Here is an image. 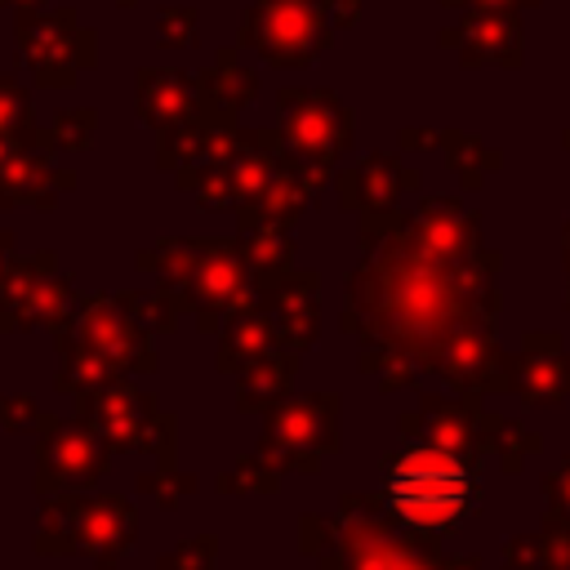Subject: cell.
I'll return each mask as SVG.
<instances>
[{
  "mask_svg": "<svg viewBox=\"0 0 570 570\" xmlns=\"http://www.w3.org/2000/svg\"><path fill=\"white\" fill-rule=\"evenodd\" d=\"M476 499L472 468L445 445H405L383 463V503L410 525L450 530Z\"/></svg>",
  "mask_w": 570,
  "mask_h": 570,
  "instance_id": "1",
  "label": "cell"
},
{
  "mask_svg": "<svg viewBox=\"0 0 570 570\" xmlns=\"http://www.w3.org/2000/svg\"><path fill=\"white\" fill-rule=\"evenodd\" d=\"M245 40L272 62H307L325 49L330 27L321 0H263L245 22Z\"/></svg>",
  "mask_w": 570,
  "mask_h": 570,
  "instance_id": "2",
  "label": "cell"
},
{
  "mask_svg": "<svg viewBox=\"0 0 570 570\" xmlns=\"http://www.w3.org/2000/svg\"><path fill=\"white\" fill-rule=\"evenodd\" d=\"M107 468V454L85 428H53L40 445V472L58 476V485H89Z\"/></svg>",
  "mask_w": 570,
  "mask_h": 570,
  "instance_id": "3",
  "label": "cell"
},
{
  "mask_svg": "<svg viewBox=\"0 0 570 570\" xmlns=\"http://www.w3.org/2000/svg\"><path fill=\"white\" fill-rule=\"evenodd\" d=\"M285 125L307 147L312 156H330L334 147L347 142V111L330 94H307V98H285Z\"/></svg>",
  "mask_w": 570,
  "mask_h": 570,
  "instance_id": "4",
  "label": "cell"
},
{
  "mask_svg": "<svg viewBox=\"0 0 570 570\" xmlns=\"http://www.w3.org/2000/svg\"><path fill=\"white\" fill-rule=\"evenodd\" d=\"M129 539H134V508L120 499H98V503L71 508V534L58 548H89V552L111 557Z\"/></svg>",
  "mask_w": 570,
  "mask_h": 570,
  "instance_id": "5",
  "label": "cell"
},
{
  "mask_svg": "<svg viewBox=\"0 0 570 570\" xmlns=\"http://www.w3.org/2000/svg\"><path fill=\"white\" fill-rule=\"evenodd\" d=\"M334 401L330 396H307L303 405H285L276 414L272 436H263V450H330V428H334Z\"/></svg>",
  "mask_w": 570,
  "mask_h": 570,
  "instance_id": "6",
  "label": "cell"
},
{
  "mask_svg": "<svg viewBox=\"0 0 570 570\" xmlns=\"http://www.w3.org/2000/svg\"><path fill=\"white\" fill-rule=\"evenodd\" d=\"M450 45H463L468 58H499V62H517L521 53V31L508 13H468L459 31L441 36Z\"/></svg>",
  "mask_w": 570,
  "mask_h": 570,
  "instance_id": "7",
  "label": "cell"
},
{
  "mask_svg": "<svg viewBox=\"0 0 570 570\" xmlns=\"http://www.w3.org/2000/svg\"><path fill=\"white\" fill-rule=\"evenodd\" d=\"M138 85H142V89H138V107H142L147 120H156V125H165V129L187 125L200 85H196V89H183V85H191V80L178 76V71H142Z\"/></svg>",
  "mask_w": 570,
  "mask_h": 570,
  "instance_id": "8",
  "label": "cell"
},
{
  "mask_svg": "<svg viewBox=\"0 0 570 570\" xmlns=\"http://www.w3.org/2000/svg\"><path fill=\"white\" fill-rule=\"evenodd\" d=\"M191 267V294H196V303L200 307H227L236 294H240V263L236 258H227L223 249H214L209 245V258H196V263H187Z\"/></svg>",
  "mask_w": 570,
  "mask_h": 570,
  "instance_id": "9",
  "label": "cell"
},
{
  "mask_svg": "<svg viewBox=\"0 0 570 570\" xmlns=\"http://www.w3.org/2000/svg\"><path fill=\"white\" fill-rule=\"evenodd\" d=\"M85 334H89L85 343L111 352L116 361H125V370H129V361H138V356H129V347L147 356V338H142V334H125V338H120V312H116L107 298H98V307H85Z\"/></svg>",
  "mask_w": 570,
  "mask_h": 570,
  "instance_id": "10",
  "label": "cell"
},
{
  "mask_svg": "<svg viewBox=\"0 0 570 570\" xmlns=\"http://www.w3.org/2000/svg\"><path fill=\"white\" fill-rule=\"evenodd\" d=\"M18 120H27V98L18 94V85L0 80V134H9Z\"/></svg>",
  "mask_w": 570,
  "mask_h": 570,
  "instance_id": "11",
  "label": "cell"
},
{
  "mask_svg": "<svg viewBox=\"0 0 570 570\" xmlns=\"http://www.w3.org/2000/svg\"><path fill=\"white\" fill-rule=\"evenodd\" d=\"M4 249H9V236H0V254H4Z\"/></svg>",
  "mask_w": 570,
  "mask_h": 570,
  "instance_id": "12",
  "label": "cell"
},
{
  "mask_svg": "<svg viewBox=\"0 0 570 570\" xmlns=\"http://www.w3.org/2000/svg\"><path fill=\"white\" fill-rule=\"evenodd\" d=\"M503 4H512V0H503Z\"/></svg>",
  "mask_w": 570,
  "mask_h": 570,
  "instance_id": "13",
  "label": "cell"
}]
</instances>
